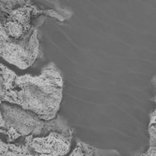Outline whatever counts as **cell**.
Instances as JSON below:
<instances>
[{
  "instance_id": "7a4b0ae2",
  "label": "cell",
  "mask_w": 156,
  "mask_h": 156,
  "mask_svg": "<svg viewBox=\"0 0 156 156\" xmlns=\"http://www.w3.org/2000/svg\"><path fill=\"white\" fill-rule=\"evenodd\" d=\"M0 109L6 123L5 130L11 128L17 132L21 137L28 136H34L36 137L46 136L53 131L69 128L60 116L51 121H44L35 113L7 102H3L0 105Z\"/></svg>"
},
{
  "instance_id": "3957f363",
  "label": "cell",
  "mask_w": 156,
  "mask_h": 156,
  "mask_svg": "<svg viewBox=\"0 0 156 156\" xmlns=\"http://www.w3.org/2000/svg\"><path fill=\"white\" fill-rule=\"evenodd\" d=\"M40 33L37 26H33L25 36L15 39L9 36L0 23V57L21 69L33 66L40 57Z\"/></svg>"
},
{
  "instance_id": "6da1fadb",
  "label": "cell",
  "mask_w": 156,
  "mask_h": 156,
  "mask_svg": "<svg viewBox=\"0 0 156 156\" xmlns=\"http://www.w3.org/2000/svg\"><path fill=\"white\" fill-rule=\"evenodd\" d=\"M62 91V76L55 65L49 63L37 76H17L12 90L7 92L3 102L31 111L44 121H51L58 117Z\"/></svg>"
},
{
  "instance_id": "ba28073f",
  "label": "cell",
  "mask_w": 156,
  "mask_h": 156,
  "mask_svg": "<svg viewBox=\"0 0 156 156\" xmlns=\"http://www.w3.org/2000/svg\"><path fill=\"white\" fill-rule=\"evenodd\" d=\"M10 151V144L5 143L3 140L0 139V153H5Z\"/></svg>"
},
{
  "instance_id": "52a82bcc",
  "label": "cell",
  "mask_w": 156,
  "mask_h": 156,
  "mask_svg": "<svg viewBox=\"0 0 156 156\" xmlns=\"http://www.w3.org/2000/svg\"><path fill=\"white\" fill-rule=\"evenodd\" d=\"M7 92H8V87H7L5 79L3 78L1 73H0V105L3 103V99L6 96ZM5 128H6V123L2 116L1 109H0V129H5Z\"/></svg>"
},
{
  "instance_id": "8992f818",
  "label": "cell",
  "mask_w": 156,
  "mask_h": 156,
  "mask_svg": "<svg viewBox=\"0 0 156 156\" xmlns=\"http://www.w3.org/2000/svg\"><path fill=\"white\" fill-rule=\"evenodd\" d=\"M149 148L139 156H156V112H152L150 115V121L149 123Z\"/></svg>"
},
{
  "instance_id": "5b68a950",
  "label": "cell",
  "mask_w": 156,
  "mask_h": 156,
  "mask_svg": "<svg viewBox=\"0 0 156 156\" xmlns=\"http://www.w3.org/2000/svg\"><path fill=\"white\" fill-rule=\"evenodd\" d=\"M69 156H121L115 150H103L77 141L76 146Z\"/></svg>"
},
{
  "instance_id": "277c9868",
  "label": "cell",
  "mask_w": 156,
  "mask_h": 156,
  "mask_svg": "<svg viewBox=\"0 0 156 156\" xmlns=\"http://www.w3.org/2000/svg\"><path fill=\"white\" fill-rule=\"evenodd\" d=\"M74 130L72 128L53 131L46 136H28L24 142L40 156H64L70 150Z\"/></svg>"
},
{
  "instance_id": "9c48e42d",
  "label": "cell",
  "mask_w": 156,
  "mask_h": 156,
  "mask_svg": "<svg viewBox=\"0 0 156 156\" xmlns=\"http://www.w3.org/2000/svg\"><path fill=\"white\" fill-rule=\"evenodd\" d=\"M155 85H156V81H155ZM154 102H155V105H156V94H155V97H154ZM155 111H156V106H155Z\"/></svg>"
}]
</instances>
